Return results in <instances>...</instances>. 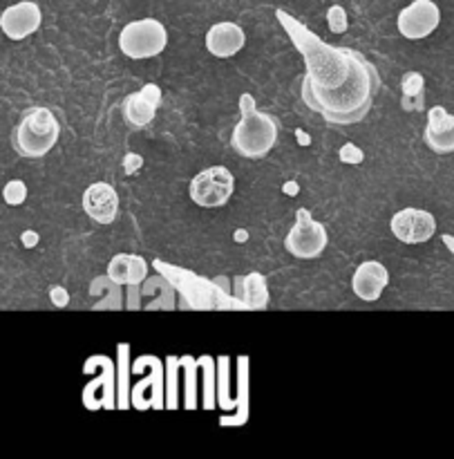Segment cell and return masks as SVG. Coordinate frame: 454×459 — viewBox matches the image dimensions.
Listing matches in <instances>:
<instances>
[{"label":"cell","mask_w":454,"mask_h":459,"mask_svg":"<svg viewBox=\"0 0 454 459\" xmlns=\"http://www.w3.org/2000/svg\"><path fill=\"white\" fill-rule=\"evenodd\" d=\"M276 18L285 27L291 43L303 54L304 65H307L303 85L327 92V90H336L347 83L361 52L352 48H336V45L325 43L321 36L307 30L298 18L287 13L285 9H276Z\"/></svg>","instance_id":"cell-1"},{"label":"cell","mask_w":454,"mask_h":459,"mask_svg":"<svg viewBox=\"0 0 454 459\" xmlns=\"http://www.w3.org/2000/svg\"><path fill=\"white\" fill-rule=\"evenodd\" d=\"M379 90V70L363 54H358L347 83L336 90H327V92L303 85V101L313 112H318L327 124L352 126L365 119Z\"/></svg>","instance_id":"cell-2"},{"label":"cell","mask_w":454,"mask_h":459,"mask_svg":"<svg viewBox=\"0 0 454 459\" xmlns=\"http://www.w3.org/2000/svg\"><path fill=\"white\" fill-rule=\"evenodd\" d=\"M161 278L184 299V305L197 312H244L246 305L236 294L224 290L219 282L209 281L191 269L175 267L157 258L152 263Z\"/></svg>","instance_id":"cell-3"},{"label":"cell","mask_w":454,"mask_h":459,"mask_svg":"<svg viewBox=\"0 0 454 459\" xmlns=\"http://www.w3.org/2000/svg\"><path fill=\"white\" fill-rule=\"evenodd\" d=\"M242 119L233 128L231 148L246 160H262L278 142V121L267 112H260L251 94L240 97Z\"/></svg>","instance_id":"cell-4"},{"label":"cell","mask_w":454,"mask_h":459,"mask_svg":"<svg viewBox=\"0 0 454 459\" xmlns=\"http://www.w3.org/2000/svg\"><path fill=\"white\" fill-rule=\"evenodd\" d=\"M61 137V126L49 108H31L12 133L13 151L27 160L45 157Z\"/></svg>","instance_id":"cell-5"},{"label":"cell","mask_w":454,"mask_h":459,"mask_svg":"<svg viewBox=\"0 0 454 459\" xmlns=\"http://www.w3.org/2000/svg\"><path fill=\"white\" fill-rule=\"evenodd\" d=\"M166 45H168V31L157 18L128 22L119 34V49L134 61L159 56Z\"/></svg>","instance_id":"cell-6"},{"label":"cell","mask_w":454,"mask_h":459,"mask_svg":"<svg viewBox=\"0 0 454 459\" xmlns=\"http://www.w3.org/2000/svg\"><path fill=\"white\" fill-rule=\"evenodd\" d=\"M148 375L139 381L137 385H133V393H130V402H133V408L137 411H148V408H155V411H164L166 408V370L164 363L159 361L152 354H146V357L137 359L133 366L134 375H141L146 372Z\"/></svg>","instance_id":"cell-7"},{"label":"cell","mask_w":454,"mask_h":459,"mask_svg":"<svg viewBox=\"0 0 454 459\" xmlns=\"http://www.w3.org/2000/svg\"><path fill=\"white\" fill-rule=\"evenodd\" d=\"M236 191V178L227 166H210L193 178L188 195L201 209H222Z\"/></svg>","instance_id":"cell-8"},{"label":"cell","mask_w":454,"mask_h":459,"mask_svg":"<svg viewBox=\"0 0 454 459\" xmlns=\"http://www.w3.org/2000/svg\"><path fill=\"white\" fill-rule=\"evenodd\" d=\"M327 242H330L327 229L318 220H313L309 209L296 211V224L287 233L285 240L287 251L300 260H313L327 249Z\"/></svg>","instance_id":"cell-9"},{"label":"cell","mask_w":454,"mask_h":459,"mask_svg":"<svg viewBox=\"0 0 454 459\" xmlns=\"http://www.w3.org/2000/svg\"><path fill=\"white\" fill-rule=\"evenodd\" d=\"M99 377L92 384L85 385L83 390V406L88 411H99V408H106V411H115L116 408V368L115 363L107 357H90L83 363V372H97Z\"/></svg>","instance_id":"cell-10"},{"label":"cell","mask_w":454,"mask_h":459,"mask_svg":"<svg viewBox=\"0 0 454 459\" xmlns=\"http://www.w3.org/2000/svg\"><path fill=\"white\" fill-rule=\"evenodd\" d=\"M390 229L403 245H424L437 233V220L424 209H401L392 215Z\"/></svg>","instance_id":"cell-11"},{"label":"cell","mask_w":454,"mask_h":459,"mask_svg":"<svg viewBox=\"0 0 454 459\" xmlns=\"http://www.w3.org/2000/svg\"><path fill=\"white\" fill-rule=\"evenodd\" d=\"M441 22V9L433 0H415L398 13V31L410 40L428 39Z\"/></svg>","instance_id":"cell-12"},{"label":"cell","mask_w":454,"mask_h":459,"mask_svg":"<svg viewBox=\"0 0 454 459\" xmlns=\"http://www.w3.org/2000/svg\"><path fill=\"white\" fill-rule=\"evenodd\" d=\"M40 22H43V13H40L39 4L31 3V0H22V3L4 9L3 16H0V30L7 39L22 40L39 31Z\"/></svg>","instance_id":"cell-13"},{"label":"cell","mask_w":454,"mask_h":459,"mask_svg":"<svg viewBox=\"0 0 454 459\" xmlns=\"http://www.w3.org/2000/svg\"><path fill=\"white\" fill-rule=\"evenodd\" d=\"M159 103L161 90L155 83H146L141 90L128 94L124 99V108H121L125 124L133 126V128H146L155 119L157 110H159Z\"/></svg>","instance_id":"cell-14"},{"label":"cell","mask_w":454,"mask_h":459,"mask_svg":"<svg viewBox=\"0 0 454 459\" xmlns=\"http://www.w3.org/2000/svg\"><path fill=\"white\" fill-rule=\"evenodd\" d=\"M83 211L88 218H92L97 224H112L119 213V195L115 186L106 182L90 184L83 191Z\"/></svg>","instance_id":"cell-15"},{"label":"cell","mask_w":454,"mask_h":459,"mask_svg":"<svg viewBox=\"0 0 454 459\" xmlns=\"http://www.w3.org/2000/svg\"><path fill=\"white\" fill-rule=\"evenodd\" d=\"M388 285H390L388 267L376 263V260H365V263H361L352 276L354 294H356V299L365 300V303H376Z\"/></svg>","instance_id":"cell-16"},{"label":"cell","mask_w":454,"mask_h":459,"mask_svg":"<svg viewBox=\"0 0 454 459\" xmlns=\"http://www.w3.org/2000/svg\"><path fill=\"white\" fill-rule=\"evenodd\" d=\"M424 139L428 148L437 155L454 152V115L443 106L430 108L428 126L424 130Z\"/></svg>","instance_id":"cell-17"},{"label":"cell","mask_w":454,"mask_h":459,"mask_svg":"<svg viewBox=\"0 0 454 459\" xmlns=\"http://www.w3.org/2000/svg\"><path fill=\"white\" fill-rule=\"evenodd\" d=\"M246 34L237 22H218L206 31V49L218 58H231L244 48Z\"/></svg>","instance_id":"cell-18"},{"label":"cell","mask_w":454,"mask_h":459,"mask_svg":"<svg viewBox=\"0 0 454 459\" xmlns=\"http://www.w3.org/2000/svg\"><path fill=\"white\" fill-rule=\"evenodd\" d=\"M107 281L115 285H128L137 287L146 281L148 276V263L141 255L134 254H116L115 258L107 263Z\"/></svg>","instance_id":"cell-19"},{"label":"cell","mask_w":454,"mask_h":459,"mask_svg":"<svg viewBox=\"0 0 454 459\" xmlns=\"http://www.w3.org/2000/svg\"><path fill=\"white\" fill-rule=\"evenodd\" d=\"M233 294H236L251 312L264 309L269 305L267 278L258 272L249 273V276L236 278V291H233Z\"/></svg>","instance_id":"cell-20"},{"label":"cell","mask_w":454,"mask_h":459,"mask_svg":"<svg viewBox=\"0 0 454 459\" xmlns=\"http://www.w3.org/2000/svg\"><path fill=\"white\" fill-rule=\"evenodd\" d=\"M116 357H119V366H116V408L119 411H128L133 408V402H130V345L119 343L116 345Z\"/></svg>","instance_id":"cell-21"},{"label":"cell","mask_w":454,"mask_h":459,"mask_svg":"<svg viewBox=\"0 0 454 459\" xmlns=\"http://www.w3.org/2000/svg\"><path fill=\"white\" fill-rule=\"evenodd\" d=\"M237 363H240V375H237L236 402H237V408H240V412H237V417H231V420L222 417V421H219L222 426H242L246 421V417H249V359L240 357L237 359Z\"/></svg>","instance_id":"cell-22"},{"label":"cell","mask_w":454,"mask_h":459,"mask_svg":"<svg viewBox=\"0 0 454 459\" xmlns=\"http://www.w3.org/2000/svg\"><path fill=\"white\" fill-rule=\"evenodd\" d=\"M403 110H424L425 108V79L421 72H407L401 79Z\"/></svg>","instance_id":"cell-23"},{"label":"cell","mask_w":454,"mask_h":459,"mask_svg":"<svg viewBox=\"0 0 454 459\" xmlns=\"http://www.w3.org/2000/svg\"><path fill=\"white\" fill-rule=\"evenodd\" d=\"M179 368H182V359H166V408L168 411H177L179 406Z\"/></svg>","instance_id":"cell-24"},{"label":"cell","mask_w":454,"mask_h":459,"mask_svg":"<svg viewBox=\"0 0 454 459\" xmlns=\"http://www.w3.org/2000/svg\"><path fill=\"white\" fill-rule=\"evenodd\" d=\"M182 368L186 372V385H184V408L186 411H195L197 408V370H200V361L193 357H182Z\"/></svg>","instance_id":"cell-25"},{"label":"cell","mask_w":454,"mask_h":459,"mask_svg":"<svg viewBox=\"0 0 454 459\" xmlns=\"http://www.w3.org/2000/svg\"><path fill=\"white\" fill-rule=\"evenodd\" d=\"M200 368L204 370V408L206 411H213L215 402H218V381H215V361L204 354V357L197 359Z\"/></svg>","instance_id":"cell-26"},{"label":"cell","mask_w":454,"mask_h":459,"mask_svg":"<svg viewBox=\"0 0 454 459\" xmlns=\"http://www.w3.org/2000/svg\"><path fill=\"white\" fill-rule=\"evenodd\" d=\"M218 368V406L224 411H233V408H237V403L228 394V357H219Z\"/></svg>","instance_id":"cell-27"},{"label":"cell","mask_w":454,"mask_h":459,"mask_svg":"<svg viewBox=\"0 0 454 459\" xmlns=\"http://www.w3.org/2000/svg\"><path fill=\"white\" fill-rule=\"evenodd\" d=\"M327 22H330V30L334 31V34H345L349 27L347 12H345L340 4H331L330 12H327Z\"/></svg>","instance_id":"cell-28"},{"label":"cell","mask_w":454,"mask_h":459,"mask_svg":"<svg viewBox=\"0 0 454 459\" xmlns=\"http://www.w3.org/2000/svg\"><path fill=\"white\" fill-rule=\"evenodd\" d=\"M3 197H4V202H7V204L21 206L22 202L27 200V186H25V182H21V179H13V182L4 184Z\"/></svg>","instance_id":"cell-29"},{"label":"cell","mask_w":454,"mask_h":459,"mask_svg":"<svg viewBox=\"0 0 454 459\" xmlns=\"http://www.w3.org/2000/svg\"><path fill=\"white\" fill-rule=\"evenodd\" d=\"M338 155H340V161H345V164H361V161L365 160L361 148L354 146V143H345V146L340 148Z\"/></svg>","instance_id":"cell-30"},{"label":"cell","mask_w":454,"mask_h":459,"mask_svg":"<svg viewBox=\"0 0 454 459\" xmlns=\"http://www.w3.org/2000/svg\"><path fill=\"white\" fill-rule=\"evenodd\" d=\"M49 299H52V303L56 305V307H65L67 305V300H70V296H67V291H65V287H52V290H49Z\"/></svg>","instance_id":"cell-31"},{"label":"cell","mask_w":454,"mask_h":459,"mask_svg":"<svg viewBox=\"0 0 454 459\" xmlns=\"http://www.w3.org/2000/svg\"><path fill=\"white\" fill-rule=\"evenodd\" d=\"M137 166H141V160H139V157H134V155H128V157H125V173L133 175V173H134V169H137Z\"/></svg>","instance_id":"cell-32"},{"label":"cell","mask_w":454,"mask_h":459,"mask_svg":"<svg viewBox=\"0 0 454 459\" xmlns=\"http://www.w3.org/2000/svg\"><path fill=\"white\" fill-rule=\"evenodd\" d=\"M443 245H446L454 255V236H443Z\"/></svg>","instance_id":"cell-33"},{"label":"cell","mask_w":454,"mask_h":459,"mask_svg":"<svg viewBox=\"0 0 454 459\" xmlns=\"http://www.w3.org/2000/svg\"><path fill=\"white\" fill-rule=\"evenodd\" d=\"M39 240V238L36 236H31V233H25V242H27V247H34V242Z\"/></svg>","instance_id":"cell-34"}]
</instances>
